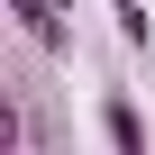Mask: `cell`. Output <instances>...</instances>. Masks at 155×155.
<instances>
[{
	"instance_id": "1",
	"label": "cell",
	"mask_w": 155,
	"mask_h": 155,
	"mask_svg": "<svg viewBox=\"0 0 155 155\" xmlns=\"http://www.w3.org/2000/svg\"><path fill=\"white\" fill-rule=\"evenodd\" d=\"M101 137H110V155H146V119H137V101H128V91H110V101H101Z\"/></svg>"
},
{
	"instance_id": "2",
	"label": "cell",
	"mask_w": 155,
	"mask_h": 155,
	"mask_svg": "<svg viewBox=\"0 0 155 155\" xmlns=\"http://www.w3.org/2000/svg\"><path fill=\"white\" fill-rule=\"evenodd\" d=\"M9 9H18V28H28L37 46H55V55H64V18L46 9V0H9Z\"/></svg>"
},
{
	"instance_id": "3",
	"label": "cell",
	"mask_w": 155,
	"mask_h": 155,
	"mask_svg": "<svg viewBox=\"0 0 155 155\" xmlns=\"http://www.w3.org/2000/svg\"><path fill=\"white\" fill-rule=\"evenodd\" d=\"M110 18H119V37H128V46H146V37H155V28H146V9H137V0H110Z\"/></svg>"
}]
</instances>
